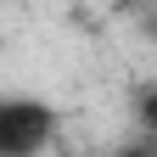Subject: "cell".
<instances>
[{
	"instance_id": "obj_2",
	"label": "cell",
	"mask_w": 157,
	"mask_h": 157,
	"mask_svg": "<svg viewBox=\"0 0 157 157\" xmlns=\"http://www.w3.org/2000/svg\"><path fill=\"white\" fill-rule=\"evenodd\" d=\"M140 118H146V129L157 135V90H151V95H146V101H140Z\"/></svg>"
},
{
	"instance_id": "obj_1",
	"label": "cell",
	"mask_w": 157,
	"mask_h": 157,
	"mask_svg": "<svg viewBox=\"0 0 157 157\" xmlns=\"http://www.w3.org/2000/svg\"><path fill=\"white\" fill-rule=\"evenodd\" d=\"M51 140H56V112L45 101H28V95L0 101V157H39Z\"/></svg>"
}]
</instances>
